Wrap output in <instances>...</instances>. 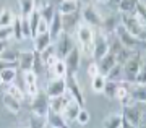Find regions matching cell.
<instances>
[{
  "label": "cell",
  "instance_id": "obj_1",
  "mask_svg": "<svg viewBox=\"0 0 146 128\" xmlns=\"http://www.w3.org/2000/svg\"><path fill=\"white\" fill-rule=\"evenodd\" d=\"M120 25L123 26L130 34L140 39V41H146V28L136 20V16L133 13H120Z\"/></svg>",
  "mask_w": 146,
  "mask_h": 128
},
{
  "label": "cell",
  "instance_id": "obj_2",
  "mask_svg": "<svg viewBox=\"0 0 146 128\" xmlns=\"http://www.w3.org/2000/svg\"><path fill=\"white\" fill-rule=\"evenodd\" d=\"M141 65H143L141 52H133V55L122 65V70H123V81L130 83V84H135L136 75L140 72Z\"/></svg>",
  "mask_w": 146,
  "mask_h": 128
},
{
  "label": "cell",
  "instance_id": "obj_3",
  "mask_svg": "<svg viewBox=\"0 0 146 128\" xmlns=\"http://www.w3.org/2000/svg\"><path fill=\"white\" fill-rule=\"evenodd\" d=\"M76 39H78L81 49L84 50L86 57H93V41H94V32L91 26L88 25H80L76 28Z\"/></svg>",
  "mask_w": 146,
  "mask_h": 128
},
{
  "label": "cell",
  "instance_id": "obj_4",
  "mask_svg": "<svg viewBox=\"0 0 146 128\" xmlns=\"http://www.w3.org/2000/svg\"><path fill=\"white\" fill-rule=\"evenodd\" d=\"M65 81H67V94L70 96V99L83 109L84 104H86V99H84V94L81 91V88H80L76 75H67L65 76Z\"/></svg>",
  "mask_w": 146,
  "mask_h": 128
},
{
  "label": "cell",
  "instance_id": "obj_5",
  "mask_svg": "<svg viewBox=\"0 0 146 128\" xmlns=\"http://www.w3.org/2000/svg\"><path fill=\"white\" fill-rule=\"evenodd\" d=\"M115 36L117 39L120 41V44L127 49H130V50H135L136 49H141V47H145V41H140V39H136L133 34H130L128 31L123 28L122 25L117 26V29H115Z\"/></svg>",
  "mask_w": 146,
  "mask_h": 128
},
{
  "label": "cell",
  "instance_id": "obj_6",
  "mask_svg": "<svg viewBox=\"0 0 146 128\" xmlns=\"http://www.w3.org/2000/svg\"><path fill=\"white\" fill-rule=\"evenodd\" d=\"M31 112L36 113V115H39V117L47 118L50 109H49V96L46 94V91H37L36 96H33Z\"/></svg>",
  "mask_w": 146,
  "mask_h": 128
},
{
  "label": "cell",
  "instance_id": "obj_7",
  "mask_svg": "<svg viewBox=\"0 0 146 128\" xmlns=\"http://www.w3.org/2000/svg\"><path fill=\"white\" fill-rule=\"evenodd\" d=\"M80 15H81V20L84 21V25L96 26V28H101V25H102V16H101L99 11L94 8L93 3L83 5V8H81V11H80Z\"/></svg>",
  "mask_w": 146,
  "mask_h": 128
},
{
  "label": "cell",
  "instance_id": "obj_8",
  "mask_svg": "<svg viewBox=\"0 0 146 128\" xmlns=\"http://www.w3.org/2000/svg\"><path fill=\"white\" fill-rule=\"evenodd\" d=\"M141 117H143V110H141L140 104H127L122 105V118H125L127 122L133 123L135 127H138L141 123Z\"/></svg>",
  "mask_w": 146,
  "mask_h": 128
},
{
  "label": "cell",
  "instance_id": "obj_9",
  "mask_svg": "<svg viewBox=\"0 0 146 128\" xmlns=\"http://www.w3.org/2000/svg\"><path fill=\"white\" fill-rule=\"evenodd\" d=\"M73 47H75V44H73L72 36L68 32H62L57 39V44H55V54H57V57L60 60H63L70 54V50H72Z\"/></svg>",
  "mask_w": 146,
  "mask_h": 128
},
{
  "label": "cell",
  "instance_id": "obj_10",
  "mask_svg": "<svg viewBox=\"0 0 146 128\" xmlns=\"http://www.w3.org/2000/svg\"><path fill=\"white\" fill-rule=\"evenodd\" d=\"M106 54H109V39L106 34H98L94 36L93 41V58L96 62L101 60Z\"/></svg>",
  "mask_w": 146,
  "mask_h": 128
},
{
  "label": "cell",
  "instance_id": "obj_11",
  "mask_svg": "<svg viewBox=\"0 0 146 128\" xmlns=\"http://www.w3.org/2000/svg\"><path fill=\"white\" fill-rule=\"evenodd\" d=\"M63 62L67 67V75H76V72L80 70V63H81V50L75 46L70 50V54L63 58Z\"/></svg>",
  "mask_w": 146,
  "mask_h": 128
},
{
  "label": "cell",
  "instance_id": "obj_12",
  "mask_svg": "<svg viewBox=\"0 0 146 128\" xmlns=\"http://www.w3.org/2000/svg\"><path fill=\"white\" fill-rule=\"evenodd\" d=\"M46 94L49 96V99L67 94V81H65V78H54L52 81H49Z\"/></svg>",
  "mask_w": 146,
  "mask_h": 128
},
{
  "label": "cell",
  "instance_id": "obj_13",
  "mask_svg": "<svg viewBox=\"0 0 146 128\" xmlns=\"http://www.w3.org/2000/svg\"><path fill=\"white\" fill-rule=\"evenodd\" d=\"M33 58H34V50H23L18 54V70L21 72H29L33 70Z\"/></svg>",
  "mask_w": 146,
  "mask_h": 128
},
{
  "label": "cell",
  "instance_id": "obj_14",
  "mask_svg": "<svg viewBox=\"0 0 146 128\" xmlns=\"http://www.w3.org/2000/svg\"><path fill=\"white\" fill-rule=\"evenodd\" d=\"M72 99L68 94H63V96H58V97H50L49 99V109L50 112L54 113H62L63 109L67 107V104L70 102Z\"/></svg>",
  "mask_w": 146,
  "mask_h": 128
},
{
  "label": "cell",
  "instance_id": "obj_15",
  "mask_svg": "<svg viewBox=\"0 0 146 128\" xmlns=\"http://www.w3.org/2000/svg\"><path fill=\"white\" fill-rule=\"evenodd\" d=\"M33 39H34V52H42V50H46L49 46H52V37L49 34V31L39 32Z\"/></svg>",
  "mask_w": 146,
  "mask_h": 128
},
{
  "label": "cell",
  "instance_id": "obj_16",
  "mask_svg": "<svg viewBox=\"0 0 146 128\" xmlns=\"http://www.w3.org/2000/svg\"><path fill=\"white\" fill-rule=\"evenodd\" d=\"M81 20V15L80 11H75V13H70V15H62V25H63V32H68L72 29H76L78 28V21Z\"/></svg>",
  "mask_w": 146,
  "mask_h": 128
},
{
  "label": "cell",
  "instance_id": "obj_17",
  "mask_svg": "<svg viewBox=\"0 0 146 128\" xmlns=\"http://www.w3.org/2000/svg\"><path fill=\"white\" fill-rule=\"evenodd\" d=\"M63 32V25H62V15L60 13H55L52 18V21L49 23V34L52 37V41H57L58 36Z\"/></svg>",
  "mask_w": 146,
  "mask_h": 128
},
{
  "label": "cell",
  "instance_id": "obj_18",
  "mask_svg": "<svg viewBox=\"0 0 146 128\" xmlns=\"http://www.w3.org/2000/svg\"><path fill=\"white\" fill-rule=\"evenodd\" d=\"M96 63H98L99 73L106 76V75H107V73L110 72V68L114 67V65H117V58H115L114 54H110V52H109V54H106V55L102 57L101 60H98Z\"/></svg>",
  "mask_w": 146,
  "mask_h": 128
},
{
  "label": "cell",
  "instance_id": "obj_19",
  "mask_svg": "<svg viewBox=\"0 0 146 128\" xmlns=\"http://www.w3.org/2000/svg\"><path fill=\"white\" fill-rule=\"evenodd\" d=\"M25 75V84H26V94H29V96H36L37 94V75L33 70H29V72H23Z\"/></svg>",
  "mask_w": 146,
  "mask_h": 128
},
{
  "label": "cell",
  "instance_id": "obj_20",
  "mask_svg": "<svg viewBox=\"0 0 146 128\" xmlns=\"http://www.w3.org/2000/svg\"><path fill=\"white\" fill-rule=\"evenodd\" d=\"M80 10V2L78 0H63L57 5V11L60 15H70Z\"/></svg>",
  "mask_w": 146,
  "mask_h": 128
},
{
  "label": "cell",
  "instance_id": "obj_21",
  "mask_svg": "<svg viewBox=\"0 0 146 128\" xmlns=\"http://www.w3.org/2000/svg\"><path fill=\"white\" fill-rule=\"evenodd\" d=\"M130 97H131V104H146V84L145 86H138L133 84L130 91Z\"/></svg>",
  "mask_w": 146,
  "mask_h": 128
},
{
  "label": "cell",
  "instance_id": "obj_22",
  "mask_svg": "<svg viewBox=\"0 0 146 128\" xmlns=\"http://www.w3.org/2000/svg\"><path fill=\"white\" fill-rule=\"evenodd\" d=\"M80 109L81 107H80L76 102L70 101V102L67 104V107L63 109V112H62V117L65 118V122L70 123V122H73V120H76V115H78Z\"/></svg>",
  "mask_w": 146,
  "mask_h": 128
},
{
  "label": "cell",
  "instance_id": "obj_23",
  "mask_svg": "<svg viewBox=\"0 0 146 128\" xmlns=\"http://www.w3.org/2000/svg\"><path fill=\"white\" fill-rule=\"evenodd\" d=\"M39 54H41V58H42V62H44V67L46 68H50L54 63L58 60L57 54H55V47H52V46H49L46 50L39 52Z\"/></svg>",
  "mask_w": 146,
  "mask_h": 128
},
{
  "label": "cell",
  "instance_id": "obj_24",
  "mask_svg": "<svg viewBox=\"0 0 146 128\" xmlns=\"http://www.w3.org/2000/svg\"><path fill=\"white\" fill-rule=\"evenodd\" d=\"M2 101H3V105H5V109L8 110V112L11 113H20L21 110V102L18 101V99H15L13 96H10V94H3V97H2Z\"/></svg>",
  "mask_w": 146,
  "mask_h": 128
},
{
  "label": "cell",
  "instance_id": "obj_25",
  "mask_svg": "<svg viewBox=\"0 0 146 128\" xmlns=\"http://www.w3.org/2000/svg\"><path fill=\"white\" fill-rule=\"evenodd\" d=\"M47 123H49L50 128H70L68 123L65 122V118L62 117V113L49 112V115H47Z\"/></svg>",
  "mask_w": 146,
  "mask_h": 128
},
{
  "label": "cell",
  "instance_id": "obj_26",
  "mask_svg": "<svg viewBox=\"0 0 146 128\" xmlns=\"http://www.w3.org/2000/svg\"><path fill=\"white\" fill-rule=\"evenodd\" d=\"M106 80L109 81H115V83H122L123 81V70H122V65L117 63L110 68V72L106 75Z\"/></svg>",
  "mask_w": 146,
  "mask_h": 128
},
{
  "label": "cell",
  "instance_id": "obj_27",
  "mask_svg": "<svg viewBox=\"0 0 146 128\" xmlns=\"http://www.w3.org/2000/svg\"><path fill=\"white\" fill-rule=\"evenodd\" d=\"M16 73H18V68H7V70H2V72H0V83L5 84V86L11 84V83L15 81Z\"/></svg>",
  "mask_w": 146,
  "mask_h": 128
},
{
  "label": "cell",
  "instance_id": "obj_28",
  "mask_svg": "<svg viewBox=\"0 0 146 128\" xmlns=\"http://www.w3.org/2000/svg\"><path fill=\"white\" fill-rule=\"evenodd\" d=\"M138 3H140V0H120V3L117 5V10L120 13H133Z\"/></svg>",
  "mask_w": 146,
  "mask_h": 128
},
{
  "label": "cell",
  "instance_id": "obj_29",
  "mask_svg": "<svg viewBox=\"0 0 146 128\" xmlns=\"http://www.w3.org/2000/svg\"><path fill=\"white\" fill-rule=\"evenodd\" d=\"M55 13H57V11H55V7H54L52 3H46V5L39 7V15H41V18L44 21H47V23L52 21Z\"/></svg>",
  "mask_w": 146,
  "mask_h": 128
},
{
  "label": "cell",
  "instance_id": "obj_30",
  "mask_svg": "<svg viewBox=\"0 0 146 128\" xmlns=\"http://www.w3.org/2000/svg\"><path fill=\"white\" fill-rule=\"evenodd\" d=\"M49 72L52 73L55 78H65V76H67V67H65V62L58 58L52 67L49 68Z\"/></svg>",
  "mask_w": 146,
  "mask_h": 128
},
{
  "label": "cell",
  "instance_id": "obj_31",
  "mask_svg": "<svg viewBox=\"0 0 146 128\" xmlns=\"http://www.w3.org/2000/svg\"><path fill=\"white\" fill-rule=\"evenodd\" d=\"M28 21H29V28H31V37H34L37 34V25L41 21V15H39V10H33L29 15H28Z\"/></svg>",
  "mask_w": 146,
  "mask_h": 128
},
{
  "label": "cell",
  "instance_id": "obj_32",
  "mask_svg": "<svg viewBox=\"0 0 146 128\" xmlns=\"http://www.w3.org/2000/svg\"><path fill=\"white\" fill-rule=\"evenodd\" d=\"M21 16H28L33 10H36V2L34 0H18Z\"/></svg>",
  "mask_w": 146,
  "mask_h": 128
},
{
  "label": "cell",
  "instance_id": "obj_33",
  "mask_svg": "<svg viewBox=\"0 0 146 128\" xmlns=\"http://www.w3.org/2000/svg\"><path fill=\"white\" fill-rule=\"evenodd\" d=\"M11 31H13V37H15L16 41H23V39H25V36H23V29H21V16H15V18H13Z\"/></svg>",
  "mask_w": 146,
  "mask_h": 128
},
{
  "label": "cell",
  "instance_id": "obj_34",
  "mask_svg": "<svg viewBox=\"0 0 146 128\" xmlns=\"http://www.w3.org/2000/svg\"><path fill=\"white\" fill-rule=\"evenodd\" d=\"M106 76L104 75H98V76L91 78V88H93L94 92H102V89H104V84H106Z\"/></svg>",
  "mask_w": 146,
  "mask_h": 128
},
{
  "label": "cell",
  "instance_id": "obj_35",
  "mask_svg": "<svg viewBox=\"0 0 146 128\" xmlns=\"http://www.w3.org/2000/svg\"><path fill=\"white\" fill-rule=\"evenodd\" d=\"M117 88H119V83L115 81H106L104 84V89H102V92H104V96H107L109 99H115V94H117Z\"/></svg>",
  "mask_w": 146,
  "mask_h": 128
},
{
  "label": "cell",
  "instance_id": "obj_36",
  "mask_svg": "<svg viewBox=\"0 0 146 128\" xmlns=\"http://www.w3.org/2000/svg\"><path fill=\"white\" fill-rule=\"evenodd\" d=\"M5 92L7 94H10V96H13L15 99H18L20 102H23V99H25V91H21L20 86H16V84H13V83L7 86Z\"/></svg>",
  "mask_w": 146,
  "mask_h": 128
},
{
  "label": "cell",
  "instance_id": "obj_37",
  "mask_svg": "<svg viewBox=\"0 0 146 128\" xmlns=\"http://www.w3.org/2000/svg\"><path fill=\"white\" fill-rule=\"evenodd\" d=\"M122 125V115H117V113H112L104 120V128H120Z\"/></svg>",
  "mask_w": 146,
  "mask_h": 128
},
{
  "label": "cell",
  "instance_id": "obj_38",
  "mask_svg": "<svg viewBox=\"0 0 146 128\" xmlns=\"http://www.w3.org/2000/svg\"><path fill=\"white\" fill-rule=\"evenodd\" d=\"M44 70H46V67H44V62H42V58H41V54H39V52H34V58H33V72L39 76Z\"/></svg>",
  "mask_w": 146,
  "mask_h": 128
},
{
  "label": "cell",
  "instance_id": "obj_39",
  "mask_svg": "<svg viewBox=\"0 0 146 128\" xmlns=\"http://www.w3.org/2000/svg\"><path fill=\"white\" fill-rule=\"evenodd\" d=\"M133 15H135V16H136V20H138L141 25L146 28V5L143 3V2H141V0H140V3L136 5V10L133 11Z\"/></svg>",
  "mask_w": 146,
  "mask_h": 128
},
{
  "label": "cell",
  "instance_id": "obj_40",
  "mask_svg": "<svg viewBox=\"0 0 146 128\" xmlns=\"http://www.w3.org/2000/svg\"><path fill=\"white\" fill-rule=\"evenodd\" d=\"M13 18H15L13 11L3 8V10L0 11V26H11V23H13Z\"/></svg>",
  "mask_w": 146,
  "mask_h": 128
},
{
  "label": "cell",
  "instance_id": "obj_41",
  "mask_svg": "<svg viewBox=\"0 0 146 128\" xmlns=\"http://www.w3.org/2000/svg\"><path fill=\"white\" fill-rule=\"evenodd\" d=\"M119 25H120V23L117 21V18H115V16H109V18L102 20L101 28H104L106 31H110V32H115V29H117V26H119Z\"/></svg>",
  "mask_w": 146,
  "mask_h": 128
},
{
  "label": "cell",
  "instance_id": "obj_42",
  "mask_svg": "<svg viewBox=\"0 0 146 128\" xmlns=\"http://www.w3.org/2000/svg\"><path fill=\"white\" fill-rule=\"evenodd\" d=\"M47 118L39 117L36 113H31V118H29V128H46Z\"/></svg>",
  "mask_w": 146,
  "mask_h": 128
},
{
  "label": "cell",
  "instance_id": "obj_43",
  "mask_svg": "<svg viewBox=\"0 0 146 128\" xmlns=\"http://www.w3.org/2000/svg\"><path fill=\"white\" fill-rule=\"evenodd\" d=\"M18 54L20 52L15 50V49H7L0 54V60L3 62H18Z\"/></svg>",
  "mask_w": 146,
  "mask_h": 128
},
{
  "label": "cell",
  "instance_id": "obj_44",
  "mask_svg": "<svg viewBox=\"0 0 146 128\" xmlns=\"http://www.w3.org/2000/svg\"><path fill=\"white\" fill-rule=\"evenodd\" d=\"M135 84H138V86H145V84H146V63L141 65L140 72H138V75H136Z\"/></svg>",
  "mask_w": 146,
  "mask_h": 128
},
{
  "label": "cell",
  "instance_id": "obj_45",
  "mask_svg": "<svg viewBox=\"0 0 146 128\" xmlns=\"http://www.w3.org/2000/svg\"><path fill=\"white\" fill-rule=\"evenodd\" d=\"M76 122L81 125V127H84L86 123H89V112L86 110V109H80V112H78V115H76Z\"/></svg>",
  "mask_w": 146,
  "mask_h": 128
},
{
  "label": "cell",
  "instance_id": "obj_46",
  "mask_svg": "<svg viewBox=\"0 0 146 128\" xmlns=\"http://www.w3.org/2000/svg\"><path fill=\"white\" fill-rule=\"evenodd\" d=\"M10 37H13L11 26H0V41H8Z\"/></svg>",
  "mask_w": 146,
  "mask_h": 128
},
{
  "label": "cell",
  "instance_id": "obj_47",
  "mask_svg": "<svg viewBox=\"0 0 146 128\" xmlns=\"http://www.w3.org/2000/svg\"><path fill=\"white\" fill-rule=\"evenodd\" d=\"M21 29H23V36H25V39H26V37H31V28H29L28 16H21Z\"/></svg>",
  "mask_w": 146,
  "mask_h": 128
},
{
  "label": "cell",
  "instance_id": "obj_48",
  "mask_svg": "<svg viewBox=\"0 0 146 128\" xmlns=\"http://www.w3.org/2000/svg\"><path fill=\"white\" fill-rule=\"evenodd\" d=\"M88 75H89V78H94V76L99 75V68H98V63H96V62L91 63V65L88 67Z\"/></svg>",
  "mask_w": 146,
  "mask_h": 128
},
{
  "label": "cell",
  "instance_id": "obj_49",
  "mask_svg": "<svg viewBox=\"0 0 146 128\" xmlns=\"http://www.w3.org/2000/svg\"><path fill=\"white\" fill-rule=\"evenodd\" d=\"M46 31H49V23L41 18L39 25H37V34H39V32H46Z\"/></svg>",
  "mask_w": 146,
  "mask_h": 128
},
{
  "label": "cell",
  "instance_id": "obj_50",
  "mask_svg": "<svg viewBox=\"0 0 146 128\" xmlns=\"http://www.w3.org/2000/svg\"><path fill=\"white\" fill-rule=\"evenodd\" d=\"M120 128H138V127H135V125L130 123V122H127L125 118H122V125H120Z\"/></svg>",
  "mask_w": 146,
  "mask_h": 128
},
{
  "label": "cell",
  "instance_id": "obj_51",
  "mask_svg": "<svg viewBox=\"0 0 146 128\" xmlns=\"http://www.w3.org/2000/svg\"><path fill=\"white\" fill-rule=\"evenodd\" d=\"M8 49V41H0V54Z\"/></svg>",
  "mask_w": 146,
  "mask_h": 128
},
{
  "label": "cell",
  "instance_id": "obj_52",
  "mask_svg": "<svg viewBox=\"0 0 146 128\" xmlns=\"http://www.w3.org/2000/svg\"><path fill=\"white\" fill-rule=\"evenodd\" d=\"M34 2H36V7H42L46 3H49V0H34Z\"/></svg>",
  "mask_w": 146,
  "mask_h": 128
},
{
  "label": "cell",
  "instance_id": "obj_53",
  "mask_svg": "<svg viewBox=\"0 0 146 128\" xmlns=\"http://www.w3.org/2000/svg\"><path fill=\"white\" fill-rule=\"evenodd\" d=\"M107 3H110V5H114L117 8V5L120 3V0H107Z\"/></svg>",
  "mask_w": 146,
  "mask_h": 128
},
{
  "label": "cell",
  "instance_id": "obj_54",
  "mask_svg": "<svg viewBox=\"0 0 146 128\" xmlns=\"http://www.w3.org/2000/svg\"><path fill=\"white\" fill-rule=\"evenodd\" d=\"M60 2H63V0H49V3H52L54 7H57L58 3H60Z\"/></svg>",
  "mask_w": 146,
  "mask_h": 128
},
{
  "label": "cell",
  "instance_id": "obj_55",
  "mask_svg": "<svg viewBox=\"0 0 146 128\" xmlns=\"http://www.w3.org/2000/svg\"><path fill=\"white\" fill-rule=\"evenodd\" d=\"M78 2H81V3H84V5H88V3H91L93 0H78Z\"/></svg>",
  "mask_w": 146,
  "mask_h": 128
},
{
  "label": "cell",
  "instance_id": "obj_56",
  "mask_svg": "<svg viewBox=\"0 0 146 128\" xmlns=\"http://www.w3.org/2000/svg\"><path fill=\"white\" fill-rule=\"evenodd\" d=\"M93 2H96V3H107V0H93Z\"/></svg>",
  "mask_w": 146,
  "mask_h": 128
},
{
  "label": "cell",
  "instance_id": "obj_57",
  "mask_svg": "<svg viewBox=\"0 0 146 128\" xmlns=\"http://www.w3.org/2000/svg\"><path fill=\"white\" fill-rule=\"evenodd\" d=\"M145 49H146V41H145Z\"/></svg>",
  "mask_w": 146,
  "mask_h": 128
}]
</instances>
